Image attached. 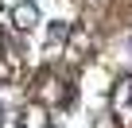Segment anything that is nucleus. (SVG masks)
<instances>
[{
	"label": "nucleus",
	"instance_id": "obj_3",
	"mask_svg": "<svg viewBox=\"0 0 132 128\" xmlns=\"http://www.w3.org/2000/svg\"><path fill=\"white\" fill-rule=\"evenodd\" d=\"M62 43H66V23H51V35H47V58H54L58 50H62Z\"/></svg>",
	"mask_w": 132,
	"mask_h": 128
},
{
	"label": "nucleus",
	"instance_id": "obj_1",
	"mask_svg": "<svg viewBox=\"0 0 132 128\" xmlns=\"http://www.w3.org/2000/svg\"><path fill=\"white\" fill-rule=\"evenodd\" d=\"M113 109H117L120 124L132 128V78H120V82H117V89H113Z\"/></svg>",
	"mask_w": 132,
	"mask_h": 128
},
{
	"label": "nucleus",
	"instance_id": "obj_2",
	"mask_svg": "<svg viewBox=\"0 0 132 128\" xmlns=\"http://www.w3.org/2000/svg\"><path fill=\"white\" fill-rule=\"evenodd\" d=\"M12 23H16V31H23V35L35 31V27H39V8L31 4V0H27V4H16V8H12Z\"/></svg>",
	"mask_w": 132,
	"mask_h": 128
}]
</instances>
